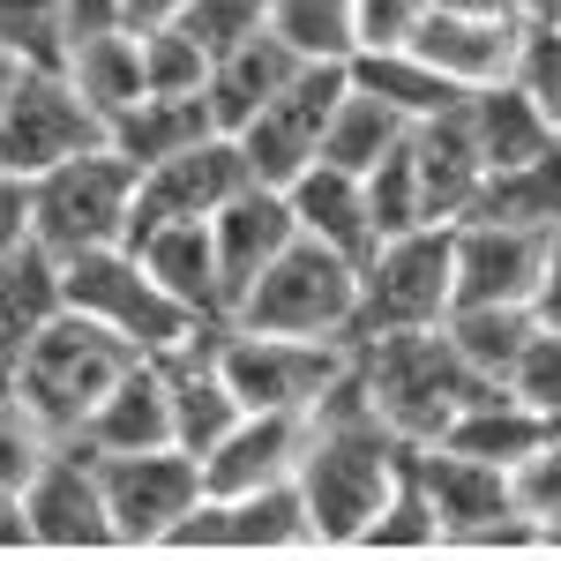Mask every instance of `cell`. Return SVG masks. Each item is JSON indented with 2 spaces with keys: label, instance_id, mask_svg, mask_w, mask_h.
<instances>
[{
  "label": "cell",
  "instance_id": "43",
  "mask_svg": "<svg viewBox=\"0 0 561 561\" xmlns=\"http://www.w3.org/2000/svg\"><path fill=\"white\" fill-rule=\"evenodd\" d=\"M434 0H359V53H397L420 38Z\"/></svg>",
  "mask_w": 561,
  "mask_h": 561
},
{
  "label": "cell",
  "instance_id": "53",
  "mask_svg": "<svg viewBox=\"0 0 561 561\" xmlns=\"http://www.w3.org/2000/svg\"><path fill=\"white\" fill-rule=\"evenodd\" d=\"M531 15H539V23H554V31H561V0H539Z\"/></svg>",
  "mask_w": 561,
  "mask_h": 561
},
{
  "label": "cell",
  "instance_id": "26",
  "mask_svg": "<svg viewBox=\"0 0 561 561\" xmlns=\"http://www.w3.org/2000/svg\"><path fill=\"white\" fill-rule=\"evenodd\" d=\"M60 307H68V285H60V255L53 248L23 240L15 255H0V345L15 352V367H23L31 337H38Z\"/></svg>",
  "mask_w": 561,
  "mask_h": 561
},
{
  "label": "cell",
  "instance_id": "6",
  "mask_svg": "<svg viewBox=\"0 0 561 561\" xmlns=\"http://www.w3.org/2000/svg\"><path fill=\"white\" fill-rule=\"evenodd\" d=\"M217 367H225V382L248 412H314L359 367V345L352 337H293V330L217 322Z\"/></svg>",
  "mask_w": 561,
  "mask_h": 561
},
{
  "label": "cell",
  "instance_id": "29",
  "mask_svg": "<svg viewBox=\"0 0 561 561\" xmlns=\"http://www.w3.org/2000/svg\"><path fill=\"white\" fill-rule=\"evenodd\" d=\"M465 217H494V225H539V232H561V142H554V150H539V158H524V165L486 173ZM465 217H457V225H465Z\"/></svg>",
  "mask_w": 561,
  "mask_h": 561
},
{
  "label": "cell",
  "instance_id": "48",
  "mask_svg": "<svg viewBox=\"0 0 561 561\" xmlns=\"http://www.w3.org/2000/svg\"><path fill=\"white\" fill-rule=\"evenodd\" d=\"M31 547V517H23V494H0V554H23Z\"/></svg>",
  "mask_w": 561,
  "mask_h": 561
},
{
  "label": "cell",
  "instance_id": "14",
  "mask_svg": "<svg viewBox=\"0 0 561 561\" xmlns=\"http://www.w3.org/2000/svg\"><path fill=\"white\" fill-rule=\"evenodd\" d=\"M23 517H31V547H45V554H105V547H121L90 442H60L45 457L38 479L23 486Z\"/></svg>",
  "mask_w": 561,
  "mask_h": 561
},
{
  "label": "cell",
  "instance_id": "18",
  "mask_svg": "<svg viewBox=\"0 0 561 561\" xmlns=\"http://www.w3.org/2000/svg\"><path fill=\"white\" fill-rule=\"evenodd\" d=\"M307 434H314V412H240L232 434L203 457V486L210 494H255V486L300 479Z\"/></svg>",
  "mask_w": 561,
  "mask_h": 561
},
{
  "label": "cell",
  "instance_id": "41",
  "mask_svg": "<svg viewBox=\"0 0 561 561\" xmlns=\"http://www.w3.org/2000/svg\"><path fill=\"white\" fill-rule=\"evenodd\" d=\"M510 389H517L531 412H547V420H561V330H531V345L517 352V367H510Z\"/></svg>",
  "mask_w": 561,
  "mask_h": 561
},
{
  "label": "cell",
  "instance_id": "37",
  "mask_svg": "<svg viewBox=\"0 0 561 561\" xmlns=\"http://www.w3.org/2000/svg\"><path fill=\"white\" fill-rule=\"evenodd\" d=\"M142 90H165V98H195V90H210V45L195 38L187 23H158V31H142Z\"/></svg>",
  "mask_w": 561,
  "mask_h": 561
},
{
  "label": "cell",
  "instance_id": "38",
  "mask_svg": "<svg viewBox=\"0 0 561 561\" xmlns=\"http://www.w3.org/2000/svg\"><path fill=\"white\" fill-rule=\"evenodd\" d=\"M510 494H517V510L531 524H539V547L547 554H561V427L531 449V457H517L510 465Z\"/></svg>",
  "mask_w": 561,
  "mask_h": 561
},
{
  "label": "cell",
  "instance_id": "11",
  "mask_svg": "<svg viewBox=\"0 0 561 561\" xmlns=\"http://www.w3.org/2000/svg\"><path fill=\"white\" fill-rule=\"evenodd\" d=\"M98 142H113L105 113H98L60 68H31V76L15 83V98H8V113H0V173L38 180V173H53V165L98 150Z\"/></svg>",
  "mask_w": 561,
  "mask_h": 561
},
{
  "label": "cell",
  "instance_id": "47",
  "mask_svg": "<svg viewBox=\"0 0 561 561\" xmlns=\"http://www.w3.org/2000/svg\"><path fill=\"white\" fill-rule=\"evenodd\" d=\"M195 0H121V23L128 31H158V23H180Z\"/></svg>",
  "mask_w": 561,
  "mask_h": 561
},
{
  "label": "cell",
  "instance_id": "36",
  "mask_svg": "<svg viewBox=\"0 0 561 561\" xmlns=\"http://www.w3.org/2000/svg\"><path fill=\"white\" fill-rule=\"evenodd\" d=\"M53 449H60V434L45 427V412L23 389H8V397H0V494H23Z\"/></svg>",
  "mask_w": 561,
  "mask_h": 561
},
{
  "label": "cell",
  "instance_id": "42",
  "mask_svg": "<svg viewBox=\"0 0 561 561\" xmlns=\"http://www.w3.org/2000/svg\"><path fill=\"white\" fill-rule=\"evenodd\" d=\"M180 23L210 45V60H217V53H232L240 38H255L262 23H270V0H195Z\"/></svg>",
  "mask_w": 561,
  "mask_h": 561
},
{
  "label": "cell",
  "instance_id": "9",
  "mask_svg": "<svg viewBox=\"0 0 561 561\" xmlns=\"http://www.w3.org/2000/svg\"><path fill=\"white\" fill-rule=\"evenodd\" d=\"M60 285H68V307H76V314L105 322L113 337H128L142 359H158V352L187 345L195 330H210L203 314H187V307L142 270V255H135L128 240H121V248H98V255L60 262Z\"/></svg>",
  "mask_w": 561,
  "mask_h": 561
},
{
  "label": "cell",
  "instance_id": "23",
  "mask_svg": "<svg viewBox=\"0 0 561 561\" xmlns=\"http://www.w3.org/2000/svg\"><path fill=\"white\" fill-rule=\"evenodd\" d=\"M300 68H307V60H300L285 38H277L270 23H262L255 38H240L232 53H217V60H210V113H217V128L240 135V128L262 113V105L277 98V90L300 76Z\"/></svg>",
  "mask_w": 561,
  "mask_h": 561
},
{
  "label": "cell",
  "instance_id": "16",
  "mask_svg": "<svg viewBox=\"0 0 561 561\" xmlns=\"http://www.w3.org/2000/svg\"><path fill=\"white\" fill-rule=\"evenodd\" d=\"M248 180L255 173H248L240 135H225V128L203 135V142H187V150H173V158L142 165V187H135V232H142V225H165V217H217Z\"/></svg>",
  "mask_w": 561,
  "mask_h": 561
},
{
  "label": "cell",
  "instance_id": "12",
  "mask_svg": "<svg viewBox=\"0 0 561 561\" xmlns=\"http://www.w3.org/2000/svg\"><path fill=\"white\" fill-rule=\"evenodd\" d=\"M345 83H352V60H307L300 76L240 128L248 173L270 180V187H293L307 165H322V135H330V113H337Z\"/></svg>",
  "mask_w": 561,
  "mask_h": 561
},
{
  "label": "cell",
  "instance_id": "54",
  "mask_svg": "<svg viewBox=\"0 0 561 561\" xmlns=\"http://www.w3.org/2000/svg\"><path fill=\"white\" fill-rule=\"evenodd\" d=\"M554 427H561V420H554Z\"/></svg>",
  "mask_w": 561,
  "mask_h": 561
},
{
  "label": "cell",
  "instance_id": "17",
  "mask_svg": "<svg viewBox=\"0 0 561 561\" xmlns=\"http://www.w3.org/2000/svg\"><path fill=\"white\" fill-rule=\"evenodd\" d=\"M210 232H217V270H225V322H232L240 293L300 240V217H293V195H285V187L248 180V187L210 217Z\"/></svg>",
  "mask_w": 561,
  "mask_h": 561
},
{
  "label": "cell",
  "instance_id": "2",
  "mask_svg": "<svg viewBox=\"0 0 561 561\" xmlns=\"http://www.w3.org/2000/svg\"><path fill=\"white\" fill-rule=\"evenodd\" d=\"M359 382H367V404L382 412V427L412 449H427L465 420V404H479L486 382L472 359L457 352V337L434 322V330H389V337H367L359 345Z\"/></svg>",
  "mask_w": 561,
  "mask_h": 561
},
{
  "label": "cell",
  "instance_id": "46",
  "mask_svg": "<svg viewBox=\"0 0 561 561\" xmlns=\"http://www.w3.org/2000/svg\"><path fill=\"white\" fill-rule=\"evenodd\" d=\"M531 314H539L547 330H561V232H554V248H547V270H539V293H531Z\"/></svg>",
  "mask_w": 561,
  "mask_h": 561
},
{
  "label": "cell",
  "instance_id": "28",
  "mask_svg": "<svg viewBox=\"0 0 561 561\" xmlns=\"http://www.w3.org/2000/svg\"><path fill=\"white\" fill-rule=\"evenodd\" d=\"M465 113H472V135H479V158H486V173H502V165H524V158H539V150H554V142H561L554 121L539 113V98H531L524 83L472 90V98H465Z\"/></svg>",
  "mask_w": 561,
  "mask_h": 561
},
{
  "label": "cell",
  "instance_id": "3",
  "mask_svg": "<svg viewBox=\"0 0 561 561\" xmlns=\"http://www.w3.org/2000/svg\"><path fill=\"white\" fill-rule=\"evenodd\" d=\"M135 359H142V352H135L128 337H113L105 322H90V314H76V307H60L38 337H31L23 367H15V389L45 412V427L60 434V442H83L90 412L105 404V389L121 382Z\"/></svg>",
  "mask_w": 561,
  "mask_h": 561
},
{
  "label": "cell",
  "instance_id": "33",
  "mask_svg": "<svg viewBox=\"0 0 561 561\" xmlns=\"http://www.w3.org/2000/svg\"><path fill=\"white\" fill-rule=\"evenodd\" d=\"M352 76H359L367 90H382L404 121H427V113H449V105H465V98H472V90L449 83L442 68H427L412 45H397V53H359V60H352Z\"/></svg>",
  "mask_w": 561,
  "mask_h": 561
},
{
  "label": "cell",
  "instance_id": "31",
  "mask_svg": "<svg viewBox=\"0 0 561 561\" xmlns=\"http://www.w3.org/2000/svg\"><path fill=\"white\" fill-rule=\"evenodd\" d=\"M547 434H554V420L531 412L517 389L502 382V389H486L479 404H465V420L442 434V442H449V449H472V457H486V465H517V457H531Z\"/></svg>",
  "mask_w": 561,
  "mask_h": 561
},
{
  "label": "cell",
  "instance_id": "19",
  "mask_svg": "<svg viewBox=\"0 0 561 561\" xmlns=\"http://www.w3.org/2000/svg\"><path fill=\"white\" fill-rule=\"evenodd\" d=\"M554 232L539 225H494V217H465L457 225V307L465 300H524L539 293Z\"/></svg>",
  "mask_w": 561,
  "mask_h": 561
},
{
  "label": "cell",
  "instance_id": "20",
  "mask_svg": "<svg viewBox=\"0 0 561 561\" xmlns=\"http://www.w3.org/2000/svg\"><path fill=\"white\" fill-rule=\"evenodd\" d=\"M128 248L142 255V270H150V277H158L187 314L225 322V270H217L210 217H165V225H142Z\"/></svg>",
  "mask_w": 561,
  "mask_h": 561
},
{
  "label": "cell",
  "instance_id": "10",
  "mask_svg": "<svg viewBox=\"0 0 561 561\" xmlns=\"http://www.w3.org/2000/svg\"><path fill=\"white\" fill-rule=\"evenodd\" d=\"M98 479H105V510H113V539L128 554H165L187 510L210 494L203 486V457H187L180 442L158 449H98Z\"/></svg>",
  "mask_w": 561,
  "mask_h": 561
},
{
  "label": "cell",
  "instance_id": "27",
  "mask_svg": "<svg viewBox=\"0 0 561 561\" xmlns=\"http://www.w3.org/2000/svg\"><path fill=\"white\" fill-rule=\"evenodd\" d=\"M203 135H217L210 90H195V98H165V90H142L128 113L113 121V150H121L135 173H142V165L173 158V150H187V142H203Z\"/></svg>",
  "mask_w": 561,
  "mask_h": 561
},
{
  "label": "cell",
  "instance_id": "22",
  "mask_svg": "<svg viewBox=\"0 0 561 561\" xmlns=\"http://www.w3.org/2000/svg\"><path fill=\"white\" fill-rule=\"evenodd\" d=\"M293 217H300V232H314L322 248H337V255L367 262L375 255V240H382V225H375V203H367V173H345V165H307L293 187Z\"/></svg>",
  "mask_w": 561,
  "mask_h": 561
},
{
  "label": "cell",
  "instance_id": "21",
  "mask_svg": "<svg viewBox=\"0 0 561 561\" xmlns=\"http://www.w3.org/2000/svg\"><path fill=\"white\" fill-rule=\"evenodd\" d=\"M412 165H420L427 217H434V225H457V217L472 210L479 180H486V158H479L472 113H465V105H449V113H427V121H412Z\"/></svg>",
  "mask_w": 561,
  "mask_h": 561
},
{
  "label": "cell",
  "instance_id": "44",
  "mask_svg": "<svg viewBox=\"0 0 561 561\" xmlns=\"http://www.w3.org/2000/svg\"><path fill=\"white\" fill-rule=\"evenodd\" d=\"M531 98H539V113L554 121V135H561V31L554 23H539L531 15V45H524V76H517Z\"/></svg>",
  "mask_w": 561,
  "mask_h": 561
},
{
  "label": "cell",
  "instance_id": "30",
  "mask_svg": "<svg viewBox=\"0 0 561 561\" xmlns=\"http://www.w3.org/2000/svg\"><path fill=\"white\" fill-rule=\"evenodd\" d=\"M412 135V121L389 105L382 90H367L359 76L345 83V98H337V113H330V135H322V158L330 165H345V173H375L389 150Z\"/></svg>",
  "mask_w": 561,
  "mask_h": 561
},
{
  "label": "cell",
  "instance_id": "52",
  "mask_svg": "<svg viewBox=\"0 0 561 561\" xmlns=\"http://www.w3.org/2000/svg\"><path fill=\"white\" fill-rule=\"evenodd\" d=\"M8 389H15V352L0 345V397H8Z\"/></svg>",
  "mask_w": 561,
  "mask_h": 561
},
{
  "label": "cell",
  "instance_id": "8",
  "mask_svg": "<svg viewBox=\"0 0 561 561\" xmlns=\"http://www.w3.org/2000/svg\"><path fill=\"white\" fill-rule=\"evenodd\" d=\"M232 322L248 330H293V337H352L359 322V262L300 232L285 255L240 293Z\"/></svg>",
  "mask_w": 561,
  "mask_h": 561
},
{
  "label": "cell",
  "instance_id": "7",
  "mask_svg": "<svg viewBox=\"0 0 561 561\" xmlns=\"http://www.w3.org/2000/svg\"><path fill=\"white\" fill-rule=\"evenodd\" d=\"M412 472H420L434 517H442V554H517V547H539V524L524 517L517 494H510V465H486L472 449L427 442V449H412Z\"/></svg>",
  "mask_w": 561,
  "mask_h": 561
},
{
  "label": "cell",
  "instance_id": "45",
  "mask_svg": "<svg viewBox=\"0 0 561 561\" xmlns=\"http://www.w3.org/2000/svg\"><path fill=\"white\" fill-rule=\"evenodd\" d=\"M31 240V180L0 173V255H15Z\"/></svg>",
  "mask_w": 561,
  "mask_h": 561
},
{
  "label": "cell",
  "instance_id": "1",
  "mask_svg": "<svg viewBox=\"0 0 561 561\" xmlns=\"http://www.w3.org/2000/svg\"><path fill=\"white\" fill-rule=\"evenodd\" d=\"M404 465H412V442H397L382 427V412L367 404V382L352 367L345 382L314 404V434H307V457H300V494H307L322 554H345V547L367 539V524L382 517Z\"/></svg>",
  "mask_w": 561,
  "mask_h": 561
},
{
  "label": "cell",
  "instance_id": "4",
  "mask_svg": "<svg viewBox=\"0 0 561 561\" xmlns=\"http://www.w3.org/2000/svg\"><path fill=\"white\" fill-rule=\"evenodd\" d=\"M135 187H142V173L113 142H98V150H83V158H68V165L31 180V240L53 248L60 262L121 248L135 232Z\"/></svg>",
  "mask_w": 561,
  "mask_h": 561
},
{
  "label": "cell",
  "instance_id": "15",
  "mask_svg": "<svg viewBox=\"0 0 561 561\" xmlns=\"http://www.w3.org/2000/svg\"><path fill=\"white\" fill-rule=\"evenodd\" d=\"M524 45H531V15H502V8H457L434 0V15L420 23L412 53L442 68L457 90H494L524 76Z\"/></svg>",
  "mask_w": 561,
  "mask_h": 561
},
{
  "label": "cell",
  "instance_id": "5",
  "mask_svg": "<svg viewBox=\"0 0 561 561\" xmlns=\"http://www.w3.org/2000/svg\"><path fill=\"white\" fill-rule=\"evenodd\" d=\"M457 307V225H412L375 240L359 262V322L352 345L389 337V330H434Z\"/></svg>",
  "mask_w": 561,
  "mask_h": 561
},
{
  "label": "cell",
  "instance_id": "32",
  "mask_svg": "<svg viewBox=\"0 0 561 561\" xmlns=\"http://www.w3.org/2000/svg\"><path fill=\"white\" fill-rule=\"evenodd\" d=\"M442 330L457 337V352L472 359L486 382H510V367H517V352L531 345L539 314H531L524 300H465V307H449Z\"/></svg>",
  "mask_w": 561,
  "mask_h": 561
},
{
  "label": "cell",
  "instance_id": "25",
  "mask_svg": "<svg viewBox=\"0 0 561 561\" xmlns=\"http://www.w3.org/2000/svg\"><path fill=\"white\" fill-rule=\"evenodd\" d=\"M83 442H90V449H158V442H173V397H165V367H158V359H135L128 375L105 389V404L90 412Z\"/></svg>",
  "mask_w": 561,
  "mask_h": 561
},
{
  "label": "cell",
  "instance_id": "49",
  "mask_svg": "<svg viewBox=\"0 0 561 561\" xmlns=\"http://www.w3.org/2000/svg\"><path fill=\"white\" fill-rule=\"evenodd\" d=\"M105 23H121V0H68V38L105 31Z\"/></svg>",
  "mask_w": 561,
  "mask_h": 561
},
{
  "label": "cell",
  "instance_id": "24",
  "mask_svg": "<svg viewBox=\"0 0 561 561\" xmlns=\"http://www.w3.org/2000/svg\"><path fill=\"white\" fill-rule=\"evenodd\" d=\"M60 76L83 90L90 105L105 113V128H113L135 98H142V31H128V23H105V31L68 38V53H60Z\"/></svg>",
  "mask_w": 561,
  "mask_h": 561
},
{
  "label": "cell",
  "instance_id": "13",
  "mask_svg": "<svg viewBox=\"0 0 561 561\" xmlns=\"http://www.w3.org/2000/svg\"><path fill=\"white\" fill-rule=\"evenodd\" d=\"M165 554H322L300 479L255 494H203Z\"/></svg>",
  "mask_w": 561,
  "mask_h": 561
},
{
  "label": "cell",
  "instance_id": "51",
  "mask_svg": "<svg viewBox=\"0 0 561 561\" xmlns=\"http://www.w3.org/2000/svg\"><path fill=\"white\" fill-rule=\"evenodd\" d=\"M457 8H502V15H531L539 0H457Z\"/></svg>",
  "mask_w": 561,
  "mask_h": 561
},
{
  "label": "cell",
  "instance_id": "34",
  "mask_svg": "<svg viewBox=\"0 0 561 561\" xmlns=\"http://www.w3.org/2000/svg\"><path fill=\"white\" fill-rule=\"evenodd\" d=\"M270 31L300 60H359V0H270Z\"/></svg>",
  "mask_w": 561,
  "mask_h": 561
},
{
  "label": "cell",
  "instance_id": "39",
  "mask_svg": "<svg viewBox=\"0 0 561 561\" xmlns=\"http://www.w3.org/2000/svg\"><path fill=\"white\" fill-rule=\"evenodd\" d=\"M0 45L31 68H60L68 53V0H0Z\"/></svg>",
  "mask_w": 561,
  "mask_h": 561
},
{
  "label": "cell",
  "instance_id": "40",
  "mask_svg": "<svg viewBox=\"0 0 561 561\" xmlns=\"http://www.w3.org/2000/svg\"><path fill=\"white\" fill-rule=\"evenodd\" d=\"M367 203H375L382 240H389V232H412V225H434V217H427V195H420V165H412V135H404L382 165L367 173Z\"/></svg>",
  "mask_w": 561,
  "mask_h": 561
},
{
  "label": "cell",
  "instance_id": "35",
  "mask_svg": "<svg viewBox=\"0 0 561 561\" xmlns=\"http://www.w3.org/2000/svg\"><path fill=\"white\" fill-rule=\"evenodd\" d=\"M367 554H442V517H434L427 486H420V472L404 465V479L389 486L382 517L367 524V539H359Z\"/></svg>",
  "mask_w": 561,
  "mask_h": 561
},
{
  "label": "cell",
  "instance_id": "50",
  "mask_svg": "<svg viewBox=\"0 0 561 561\" xmlns=\"http://www.w3.org/2000/svg\"><path fill=\"white\" fill-rule=\"evenodd\" d=\"M23 76H31V60L0 45V113H8V98H15V83H23Z\"/></svg>",
  "mask_w": 561,
  "mask_h": 561
}]
</instances>
